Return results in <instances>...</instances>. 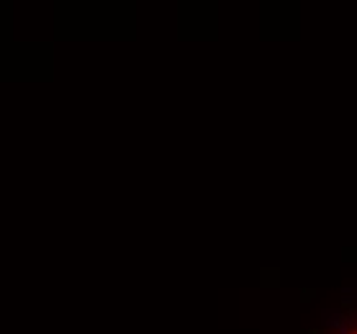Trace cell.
<instances>
[{
  "instance_id": "1",
  "label": "cell",
  "mask_w": 357,
  "mask_h": 334,
  "mask_svg": "<svg viewBox=\"0 0 357 334\" xmlns=\"http://www.w3.org/2000/svg\"><path fill=\"white\" fill-rule=\"evenodd\" d=\"M344 311H339V308H324L321 311V326H326V329H339L342 324H344Z\"/></svg>"
},
{
  "instance_id": "2",
  "label": "cell",
  "mask_w": 357,
  "mask_h": 334,
  "mask_svg": "<svg viewBox=\"0 0 357 334\" xmlns=\"http://www.w3.org/2000/svg\"><path fill=\"white\" fill-rule=\"evenodd\" d=\"M344 324H347L349 329H357V311H349V314L344 316Z\"/></svg>"
}]
</instances>
